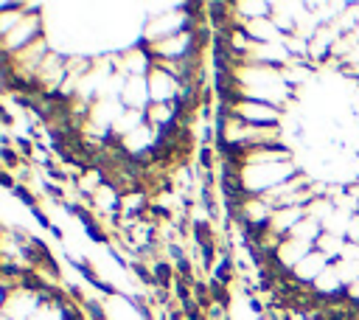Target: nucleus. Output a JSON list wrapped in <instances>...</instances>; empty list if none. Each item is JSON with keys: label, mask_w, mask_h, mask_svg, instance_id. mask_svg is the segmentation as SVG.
<instances>
[{"label": "nucleus", "mask_w": 359, "mask_h": 320, "mask_svg": "<svg viewBox=\"0 0 359 320\" xmlns=\"http://www.w3.org/2000/svg\"><path fill=\"white\" fill-rule=\"evenodd\" d=\"M244 28V34L252 39V42H258V45H272V42H283V34H280V28L269 20V17H261V20H252V22H244L241 25Z\"/></svg>", "instance_id": "nucleus-11"}, {"label": "nucleus", "mask_w": 359, "mask_h": 320, "mask_svg": "<svg viewBox=\"0 0 359 320\" xmlns=\"http://www.w3.org/2000/svg\"><path fill=\"white\" fill-rule=\"evenodd\" d=\"M303 14H306V3H272V8H269V20L280 28L283 36L297 34Z\"/></svg>", "instance_id": "nucleus-6"}, {"label": "nucleus", "mask_w": 359, "mask_h": 320, "mask_svg": "<svg viewBox=\"0 0 359 320\" xmlns=\"http://www.w3.org/2000/svg\"><path fill=\"white\" fill-rule=\"evenodd\" d=\"M230 8H233V22L244 25V22L269 17L272 3H266V0H238V3H230Z\"/></svg>", "instance_id": "nucleus-12"}, {"label": "nucleus", "mask_w": 359, "mask_h": 320, "mask_svg": "<svg viewBox=\"0 0 359 320\" xmlns=\"http://www.w3.org/2000/svg\"><path fill=\"white\" fill-rule=\"evenodd\" d=\"M121 104H123L126 109H135V112H146V109H149L151 93H149L146 76H126L123 90H121Z\"/></svg>", "instance_id": "nucleus-5"}, {"label": "nucleus", "mask_w": 359, "mask_h": 320, "mask_svg": "<svg viewBox=\"0 0 359 320\" xmlns=\"http://www.w3.org/2000/svg\"><path fill=\"white\" fill-rule=\"evenodd\" d=\"M233 98H255L275 104L280 109H292L289 104L297 101V90L283 79V70L278 67H261V65H236L233 67ZM230 98V101H233Z\"/></svg>", "instance_id": "nucleus-1"}, {"label": "nucleus", "mask_w": 359, "mask_h": 320, "mask_svg": "<svg viewBox=\"0 0 359 320\" xmlns=\"http://www.w3.org/2000/svg\"><path fill=\"white\" fill-rule=\"evenodd\" d=\"M309 289H311V292H314L320 300H342L348 286L342 284V278H339L337 267L331 264V267H328V269H325V272H323V275H320V278H317V281H314Z\"/></svg>", "instance_id": "nucleus-9"}, {"label": "nucleus", "mask_w": 359, "mask_h": 320, "mask_svg": "<svg viewBox=\"0 0 359 320\" xmlns=\"http://www.w3.org/2000/svg\"><path fill=\"white\" fill-rule=\"evenodd\" d=\"M303 168L294 160H278V163H238V180L244 194L250 196H264L266 191L289 182L292 177H297Z\"/></svg>", "instance_id": "nucleus-2"}, {"label": "nucleus", "mask_w": 359, "mask_h": 320, "mask_svg": "<svg viewBox=\"0 0 359 320\" xmlns=\"http://www.w3.org/2000/svg\"><path fill=\"white\" fill-rule=\"evenodd\" d=\"M303 219H306V208H275L272 219H269V230L278 233L280 239H286Z\"/></svg>", "instance_id": "nucleus-10"}, {"label": "nucleus", "mask_w": 359, "mask_h": 320, "mask_svg": "<svg viewBox=\"0 0 359 320\" xmlns=\"http://www.w3.org/2000/svg\"><path fill=\"white\" fill-rule=\"evenodd\" d=\"M149 81V93H151V104H177L180 101V93H182V81L168 73L165 67L154 65L146 76Z\"/></svg>", "instance_id": "nucleus-4"}, {"label": "nucleus", "mask_w": 359, "mask_h": 320, "mask_svg": "<svg viewBox=\"0 0 359 320\" xmlns=\"http://www.w3.org/2000/svg\"><path fill=\"white\" fill-rule=\"evenodd\" d=\"M227 107V112H233L236 118L252 124V126H280L283 124V115L286 109L275 107V104H266V101H255V98H233V101H219Z\"/></svg>", "instance_id": "nucleus-3"}, {"label": "nucleus", "mask_w": 359, "mask_h": 320, "mask_svg": "<svg viewBox=\"0 0 359 320\" xmlns=\"http://www.w3.org/2000/svg\"><path fill=\"white\" fill-rule=\"evenodd\" d=\"M345 244H348V239L345 236H337V233H328V230H323V236L317 239V244H314V250H320L331 264L342 255V250H345Z\"/></svg>", "instance_id": "nucleus-13"}, {"label": "nucleus", "mask_w": 359, "mask_h": 320, "mask_svg": "<svg viewBox=\"0 0 359 320\" xmlns=\"http://www.w3.org/2000/svg\"><path fill=\"white\" fill-rule=\"evenodd\" d=\"M289 236H292V239H297V241H306V244H311V247H314V244H317V239L323 236V225H320V222H314L311 216H306V219H303V222H300V225H297V227H294Z\"/></svg>", "instance_id": "nucleus-14"}, {"label": "nucleus", "mask_w": 359, "mask_h": 320, "mask_svg": "<svg viewBox=\"0 0 359 320\" xmlns=\"http://www.w3.org/2000/svg\"><path fill=\"white\" fill-rule=\"evenodd\" d=\"M314 247L311 244H306V241H297V239H292V236H286L280 244H278V250H275V264H278V269H283V272H289L292 275V269L311 253Z\"/></svg>", "instance_id": "nucleus-7"}, {"label": "nucleus", "mask_w": 359, "mask_h": 320, "mask_svg": "<svg viewBox=\"0 0 359 320\" xmlns=\"http://www.w3.org/2000/svg\"><path fill=\"white\" fill-rule=\"evenodd\" d=\"M348 241H359V213L351 219V227H348Z\"/></svg>", "instance_id": "nucleus-15"}, {"label": "nucleus", "mask_w": 359, "mask_h": 320, "mask_svg": "<svg viewBox=\"0 0 359 320\" xmlns=\"http://www.w3.org/2000/svg\"><path fill=\"white\" fill-rule=\"evenodd\" d=\"M328 267H331V261H328L320 250H311V253H309V255H306V258L292 269V278H294L300 286H311V284H314V281H317Z\"/></svg>", "instance_id": "nucleus-8"}]
</instances>
